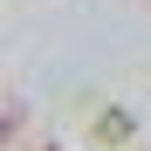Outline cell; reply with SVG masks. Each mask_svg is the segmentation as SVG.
<instances>
[{
  "instance_id": "cell-1",
  "label": "cell",
  "mask_w": 151,
  "mask_h": 151,
  "mask_svg": "<svg viewBox=\"0 0 151 151\" xmlns=\"http://www.w3.org/2000/svg\"><path fill=\"white\" fill-rule=\"evenodd\" d=\"M103 137H131V117H124V110H103Z\"/></svg>"
},
{
  "instance_id": "cell-2",
  "label": "cell",
  "mask_w": 151,
  "mask_h": 151,
  "mask_svg": "<svg viewBox=\"0 0 151 151\" xmlns=\"http://www.w3.org/2000/svg\"><path fill=\"white\" fill-rule=\"evenodd\" d=\"M7 131H14V110H0V137H7Z\"/></svg>"
}]
</instances>
